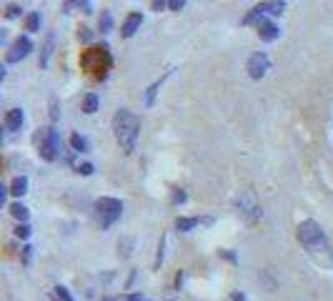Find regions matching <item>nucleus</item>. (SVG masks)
Returning <instances> with one entry per match:
<instances>
[{
  "mask_svg": "<svg viewBox=\"0 0 333 301\" xmlns=\"http://www.w3.org/2000/svg\"><path fill=\"white\" fill-rule=\"evenodd\" d=\"M113 130H115V138L120 143V148L125 154H133L135 150V143H138V136H140V118L125 108H120L113 118Z\"/></svg>",
  "mask_w": 333,
  "mask_h": 301,
  "instance_id": "f257e3e1",
  "label": "nucleus"
},
{
  "mask_svg": "<svg viewBox=\"0 0 333 301\" xmlns=\"http://www.w3.org/2000/svg\"><path fill=\"white\" fill-rule=\"evenodd\" d=\"M298 241H301V246L306 248V251H311V254H328L331 248H328V241H326V234H323V228L316 224V221H303V224H298Z\"/></svg>",
  "mask_w": 333,
  "mask_h": 301,
  "instance_id": "f03ea898",
  "label": "nucleus"
},
{
  "mask_svg": "<svg viewBox=\"0 0 333 301\" xmlns=\"http://www.w3.org/2000/svg\"><path fill=\"white\" fill-rule=\"evenodd\" d=\"M95 211H98V221H100V228H110L120 214H123V204L118 198H110V196H103L95 201Z\"/></svg>",
  "mask_w": 333,
  "mask_h": 301,
  "instance_id": "7ed1b4c3",
  "label": "nucleus"
},
{
  "mask_svg": "<svg viewBox=\"0 0 333 301\" xmlns=\"http://www.w3.org/2000/svg\"><path fill=\"white\" fill-rule=\"evenodd\" d=\"M60 150H63L60 133L55 128H43L40 130V156L45 161H58L60 158Z\"/></svg>",
  "mask_w": 333,
  "mask_h": 301,
  "instance_id": "20e7f679",
  "label": "nucleus"
},
{
  "mask_svg": "<svg viewBox=\"0 0 333 301\" xmlns=\"http://www.w3.org/2000/svg\"><path fill=\"white\" fill-rule=\"evenodd\" d=\"M283 8H286L283 0H266V3H258V6H253V8H251V13L243 18V26L261 23V20H266L268 16H281V13H283Z\"/></svg>",
  "mask_w": 333,
  "mask_h": 301,
  "instance_id": "39448f33",
  "label": "nucleus"
},
{
  "mask_svg": "<svg viewBox=\"0 0 333 301\" xmlns=\"http://www.w3.org/2000/svg\"><path fill=\"white\" fill-rule=\"evenodd\" d=\"M268 68H271V58L266 56V53H253L251 58H248V66H246V70H248V76L251 78H263L266 73H268Z\"/></svg>",
  "mask_w": 333,
  "mask_h": 301,
  "instance_id": "423d86ee",
  "label": "nucleus"
},
{
  "mask_svg": "<svg viewBox=\"0 0 333 301\" xmlns=\"http://www.w3.org/2000/svg\"><path fill=\"white\" fill-rule=\"evenodd\" d=\"M30 50H33V43H30V38H28V36H23V38H18V40L10 46V50H8L5 60H8V63H18V60H23Z\"/></svg>",
  "mask_w": 333,
  "mask_h": 301,
  "instance_id": "0eeeda50",
  "label": "nucleus"
},
{
  "mask_svg": "<svg viewBox=\"0 0 333 301\" xmlns=\"http://www.w3.org/2000/svg\"><path fill=\"white\" fill-rule=\"evenodd\" d=\"M236 206L241 208V214H243L248 221H256V218H261V206L256 204L253 194H241V198L236 201Z\"/></svg>",
  "mask_w": 333,
  "mask_h": 301,
  "instance_id": "6e6552de",
  "label": "nucleus"
},
{
  "mask_svg": "<svg viewBox=\"0 0 333 301\" xmlns=\"http://www.w3.org/2000/svg\"><path fill=\"white\" fill-rule=\"evenodd\" d=\"M140 26H143V16H140V13H130V16L125 18L123 28H120L123 38H133V36L140 30Z\"/></svg>",
  "mask_w": 333,
  "mask_h": 301,
  "instance_id": "1a4fd4ad",
  "label": "nucleus"
},
{
  "mask_svg": "<svg viewBox=\"0 0 333 301\" xmlns=\"http://www.w3.org/2000/svg\"><path fill=\"white\" fill-rule=\"evenodd\" d=\"M258 36H261V40L273 43V40L281 36V28H278L276 23H271V20H261V23H258Z\"/></svg>",
  "mask_w": 333,
  "mask_h": 301,
  "instance_id": "9d476101",
  "label": "nucleus"
},
{
  "mask_svg": "<svg viewBox=\"0 0 333 301\" xmlns=\"http://www.w3.org/2000/svg\"><path fill=\"white\" fill-rule=\"evenodd\" d=\"M23 120H25L23 110H20V108H13V110H8V116H5V128L15 133V130L23 128Z\"/></svg>",
  "mask_w": 333,
  "mask_h": 301,
  "instance_id": "9b49d317",
  "label": "nucleus"
},
{
  "mask_svg": "<svg viewBox=\"0 0 333 301\" xmlns=\"http://www.w3.org/2000/svg\"><path fill=\"white\" fill-rule=\"evenodd\" d=\"M53 46H55V36L50 33V36L45 38V46H43V53H40V68H48L50 56H53Z\"/></svg>",
  "mask_w": 333,
  "mask_h": 301,
  "instance_id": "f8f14e48",
  "label": "nucleus"
},
{
  "mask_svg": "<svg viewBox=\"0 0 333 301\" xmlns=\"http://www.w3.org/2000/svg\"><path fill=\"white\" fill-rule=\"evenodd\" d=\"M73 8H80L83 13H93V0H65V13H70Z\"/></svg>",
  "mask_w": 333,
  "mask_h": 301,
  "instance_id": "ddd939ff",
  "label": "nucleus"
},
{
  "mask_svg": "<svg viewBox=\"0 0 333 301\" xmlns=\"http://www.w3.org/2000/svg\"><path fill=\"white\" fill-rule=\"evenodd\" d=\"M171 73H173V70H168V73H165V76H163L160 80H155V83H153V86L148 88V93H145V106H153V103H155V96H158V90H160L163 80H165V78H168Z\"/></svg>",
  "mask_w": 333,
  "mask_h": 301,
  "instance_id": "4468645a",
  "label": "nucleus"
},
{
  "mask_svg": "<svg viewBox=\"0 0 333 301\" xmlns=\"http://www.w3.org/2000/svg\"><path fill=\"white\" fill-rule=\"evenodd\" d=\"M70 146H73V150H78V154H88V150H90V143L83 136H78V133L70 136Z\"/></svg>",
  "mask_w": 333,
  "mask_h": 301,
  "instance_id": "2eb2a0df",
  "label": "nucleus"
},
{
  "mask_svg": "<svg viewBox=\"0 0 333 301\" xmlns=\"http://www.w3.org/2000/svg\"><path fill=\"white\" fill-rule=\"evenodd\" d=\"M10 194H13V196H23V194H28V178H25V176H18V178L10 184Z\"/></svg>",
  "mask_w": 333,
  "mask_h": 301,
  "instance_id": "dca6fc26",
  "label": "nucleus"
},
{
  "mask_svg": "<svg viewBox=\"0 0 333 301\" xmlns=\"http://www.w3.org/2000/svg\"><path fill=\"white\" fill-rule=\"evenodd\" d=\"M98 106H100V100H98V96L95 93H88L85 98H83V110L90 116V113H95L98 110Z\"/></svg>",
  "mask_w": 333,
  "mask_h": 301,
  "instance_id": "f3484780",
  "label": "nucleus"
},
{
  "mask_svg": "<svg viewBox=\"0 0 333 301\" xmlns=\"http://www.w3.org/2000/svg\"><path fill=\"white\" fill-rule=\"evenodd\" d=\"M198 224H201V218H178L176 221V228L178 231H193Z\"/></svg>",
  "mask_w": 333,
  "mask_h": 301,
  "instance_id": "a211bd4d",
  "label": "nucleus"
},
{
  "mask_svg": "<svg viewBox=\"0 0 333 301\" xmlns=\"http://www.w3.org/2000/svg\"><path fill=\"white\" fill-rule=\"evenodd\" d=\"M100 30L103 33L113 30V16H110V10H100Z\"/></svg>",
  "mask_w": 333,
  "mask_h": 301,
  "instance_id": "6ab92c4d",
  "label": "nucleus"
},
{
  "mask_svg": "<svg viewBox=\"0 0 333 301\" xmlns=\"http://www.w3.org/2000/svg\"><path fill=\"white\" fill-rule=\"evenodd\" d=\"M10 214L18 218V221H28V208L23 204H10Z\"/></svg>",
  "mask_w": 333,
  "mask_h": 301,
  "instance_id": "aec40b11",
  "label": "nucleus"
},
{
  "mask_svg": "<svg viewBox=\"0 0 333 301\" xmlns=\"http://www.w3.org/2000/svg\"><path fill=\"white\" fill-rule=\"evenodd\" d=\"M25 28H28L30 33H35V30L40 28V13H30V16L25 18Z\"/></svg>",
  "mask_w": 333,
  "mask_h": 301,
  "instance_id": "412c9836",
  "label": "nucleus"
},
{
  "mask_svg": "<svg viewBox=\"0 0 333 301\" xmlns=\"http://www.w3.org/2000/svg\"><path fill=\"white\" fill-rule=\"evenodd\" d=\"M55 296H58L60 301H75V298L70 296V291H68L65 286H55Z\"/></svg>",
  "mask_w": 333,
  "mask_h": 301,
  "instance_id": "4be33fe9",
  "label": "nucleus"
},
{
  "mask_svg": "<svg viewBox=\"0 0 333 301\" xmlns=\"http://www.w3.org/2000/svg\"><path fill=\"white\" fill-rule=\"evenodd\" d=\"M15 236H20V238H28L30 236V226L23 221V224H18V228H15Z\"/></svg>",
  "mask_w": 333,
  "mask_h": 301,
  "instance_id": "5701e85b",
  "label": "nucleus"
},
{
  "mask_svg": "<svg viewBox=\"0 0 333 301\" xmlns=\"http://www.w3.org/2000/svg\"><path fill=\"white\" fill-rule=\"evenodd\" d=\"M186 3H188V0H168V8L171 10H183Z\"/></svg>",
  "mask_w": 333,
  "mask_h": 301,
  "instance_id": "b1692460",
  "label": "nucleus"
},
{
  "mask_svg": "<svg viewBox=\"0 0 333 301\" xmlns=\"http://www.w3.org/2000/svg\"><path fill=\"white\" fill-rule=\"evenodd\" d=\"M186 198H188L186 191H176V194H173V204H176V206H178V204H186Z\"/></svg>",
  "mask_w": 333,
  "mask_h": 301,
  "instance_id": "393cba45",
  "label": "nucleus"
},
{
  "mask_svg": "<svg viewBox=\"0 0 333 301\" xmlns=\"http://www.w3.org/2000/svg\"><path fill=\"white\" fill-rule=\"evenodd\" d=\"M120 301H148L143 294H128V296H123Z\"/></svg>",
  "mask_w": 333,
  "mask_h": 301,
  "instance_id": "a878e982",
  "label": "nucleus"
},
{
  "mask_svg": "<svg viewBox=\"0 0 333 301\" xmlns=\"http://www.w3.org/2000/svg\"><path fill=\"white\" fill-rule=\"evenodd\" d=\"M5 16H8V18H10V20H15V18H18V16H20V8H18V6H10V8H8V13H5Z\"/></svg>",
  "mask_w": 333,
  "mask_h": 301,
  "instance_id": "bb28decb",
  "label": "nucleus"
},
{
  "mask_svg": "<svg viewBox=\"0 0 333 301\" xmlns=\"http://www.w3.org/2000/svg\"><path fill=\"white\" fill-rule=\"evenodd\" d=\"M78 174H80V176H90V174H93V166H90V164H83V166L78 168Z\"/></svg>",
  "mask_w": 333,
  "mask_h": 301,
  "instance_id": "cd10ccee",
  "label": "nucleus"
},
{
  "mask_svg": "<svg viewBox=\"0 0 333 301\" xmlns=\"http://www.w3.org/2000/svg\"><path fill=\"white\" fill-rule=\"evenodd\" d=\"M80 40H83V43L90 40V30H88V28H80Z\"/></svg>",
  "mask_w": 333,
  "mask_h": 301,
  "instance_id": "c85d7f7f",
  "label": "nucleus"
},
{
  "mask_svg": "<svg viewBox=\"0 0 333 301\" xmlns=\"http://www.w3.org/2000/svg\"><path fill=\"white\" fill-rule=\"evenodd\" d=\"M163 6H168V0H153V10H160Z\"/></svg>",
  "mask_w": 333,
  "mask_h": 301,
  "instance_id": "c756f323",
  "label": "nucleus"
},
{
  "mask_svg": "<svg viewBox=\"0 0 333 301\" xmlns=\"http://www.w3.org/2000/svg\"><path fill=\"white\" fill-rule=\"evenodd\" d=\"M30 254H33V248H30V246H25V248H23V261H25V264L30 261Z\"/></svg>",
  "mask_w": 333,
  "mask_h": 301,
  "instance_id": "7c9ffc66",
  "label": "nucleus"
},
{
  "mask_svg": "<svg viewBox=\"0 0 333 301\" xmlns=\"http://www.w3.org/2000/svg\"><path fill=\"white\" fill-rule=\"evenodd\" d=\"M221 254H223V256H226V258H228V261H231V264H236V261H238V258H236V254H233V251H221Z\"/></svg>",
  "mask_w": 333,
  "mask_h": 301,
  "instance_id": "2f4dec72",
  "label": "nucleus"
},
{
  "mask_svg": "<svg viewBox=\"0 0 333 301\" xmlns=\"http://www.w3.org/2000/svg\"><path fill=\"white\" fill-rule=\"evenodd\" d=\"M231 298H233V301H246V296H243L241 291H233V296H231Z\"/></svg>",
  "mask_w": 333,
  "mask_h": 301,
  "instance_id": "473e14b6",
  "label": "nucleus"
},
{
  "mask_svg": "<svg viewBox=\"0 0 333 301\" xmlns=\"http://www.w3.org/2000/svg\"><path fill=\"white\" fill-rule=\"evenodd\" d=\"M103 301H115V298H103Z\"/></svg>",
  "mask_w": 333,
  "mask_h": 301,
  "instance_id": "72a5a7b5",
  "label": "nucleus"
}]
</instances>
